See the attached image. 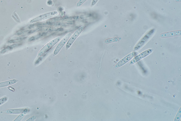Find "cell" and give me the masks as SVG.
<instances>
[{"instance_id": "obj_1", "label": "cell", "mask_w": 181, "mask_h": 121, "mask_svg": "<svg viewBox=\"0 0 181 121\" xmlns=\"http://www.w3.org/2000/svg\"><path fill=\"white\" fill-rule=\"evenodd\" d=\"M155 29H152L150 30L145 35L141 40L139 41L138 43L134 47V50L135 51H138L143 47L145 45V44L148 42L149 40L151 38L152 36L154 34Z\"/></svg>"}, {"instance_id": "obj_2", "label": "cell", "mask_w": 181, "mask_h": 121, "mask_svg": "<svg viewBox=\"0 0 181 121\" xmlns=\"http://www.w3.org/2000/svg\"><path fill=\"white\" fill-rule=\"evenodd\" d=\"M58 14V12L57 11L49 12L47 14L40 15V16L30 20V24H33V23L35 22L43 21L44 20L49 19L55 16H57Z\"/></svg>"}, {"instance_id": "obj_3", "label": "cell", "mask_w": 181, "mask_h": 121, "mask_svg": "<svg viewBox=\"0 0 181 121\" xmlns=\"http://www.w3.org/2000/svg\"><path fill=\"white\" fill-rule=\"evenodd\" d=\"M61 37H58L50 41V42H49L41 49L38 54V56H40L44 55L49 50L50 48L59 42V41L61 40Z\"/></svg>"}, {"instance_id": "obj_4", "label": "cell", "mask_w": 181, "mask_h": 121, "mask_svg": "<svg viewBox=\"0 0 181 121\" xmlns=\"http://www.w3.org/2000/svg\"><path fill=\"white\" fill-rule=\"evenodd\" d=\"M84 26H81L78 29H77L73 35L71 36L70 38L68 40L67 43L66 48L67 49L71 47L72 44L74 42V41L76 40L77 38L78 37L79 35L81 34L83 31L85 29Z\"/></svg>"}, {"instance_id": "obj_5", "label": "cell", "mask_w": 181, "mask_h": 121, "mask_svg": "<svg viewBox=\"0 0 181 121\" xmlns=\"http://www.w3.org/2000/svg\"><path fill=\"white\" fill-rule=\"evenodd\" d=\"M72 35V34L71 33H69L63 38V39L61 40V42L59 43L58 45L57 46L55 51H54L53 52L54 55L56 56L58 55L59 51L61 50V49L63 48L64 46L68 42Z\"/></svg>"}, {"instance_id": "obj_6", "label": "cell", "mask_w": 181, "mask_h": 121, "mask_svg": "<svg viewBox=\"0 0 181 121\" xmlns=\"http://www.w3.org/2000/svg\"><path fill=\"white\" fill-rule=\"evenodd\" d=\"M137 55V53L135 52L129 54V55L123 58L122 60L119 61L117 64H116L115 66V68L118 69L125 65V64L130 60L132 58Z\"/></svg>"}, {"instance_id": "obj_7", "label": "cell", "mask_w": 181, "mask_h": 121, "mask_svg": "<svg viewBox=\"0 0 181 121\" xmlns=\"http://www.w3.org/2000/svg\"><path fill=\"white\" fill-rule=\"evenodd\" d=\"M153 50L152 49H150L144 51L143 52L137 56L132 60L130 61V64L131 65H132V64H135L137 62L142 60V59L146 57V56L149 55L153 52Z\"/></svg>"}, {"instance_id": "obj_8", "label": "cell", "mask_w": 181, "mask_h": 121, "mask_svg": "<svg viewBox=\"0 0 181 121\" xmlns=\"http://www.w3.org/2000/svg\"><path fill=\"white\" fill-rule=\"evenodd\" d=\"M181 31L180 30L162 33L160 35V37L162 38H166L176 37V36H181Z\"/></svg>"}, {"instance_id": "obj_9", "label": "cell", "mask_w": 181, "mask_h": 121, "mask_svg": "<svg viewBox=\"0 0 181 121\" xmlns=\"http://www.w3.org/2000/svg\"><path fill=\"white\" fill-rule=\"evenodd\" d=\"M17 82L16 79H12L11 80H10L4 82H0V88L1 87H4L11 85L17 83Z\"/></svg>"}, {"instance_id": "obj_10", "label": "cell", "mask_w": 181, "mask_h": 121, "mask_svg": "<svg viewBox=\"0 0 181 121\" xmlns=\"http://www.w3.org/2000/svg\"><path fill=\"white\" fill-rule=\"evenodd\" d=\"M24 109H15L7 110L6 111V113L7 114H18L22 113L24 111Z\"/></svg>"}, {"instance_id": "obj_11", "label": "cell", "mask_w": 181, "mask_h": 121, "mask_svg": "<svg viewBox=\"0 0 181 121\" xmlns=\"http://www.w3.org/2000/svg\"><path fill=\"white\" fill-rule=\"evenodd\" d=\"M28 110L27 109H25L22 113L19 116H18L14 121H21V120L25 116V115L27 114L28 112Z\"/></svg>"}, {"instance_id": "obj_12", "label": "cell", "mask_w": 181, "mask_h": 121, "mask_svg": "<svg viewBox=\"0 0 181 121\" xmlns=\"http://www.w3.org/2000/svg\"><path fill=\"white\" fill-rule=\"evenodd\" d=\"M119 40L118 38H114L107 39L105 41L104 43H111L118 42Z\"/></svg>"}, {"instance_id": "obj_13", "label": "cell", "mask_w": 181, "mask_h": 121, "mask_svg": "<svg viewBox=\"0 0 181 121\" xmlns=\"http://www.w3.org/2000/svg\"><path fill=\"white\" fill-rule=\"evenodd\" d=\"M8 99V97L7 96H4L0 99V105L5 103L7 101Z\"/></svg>"}, {"instance_id": "obj_14", "label": "cell", "mask_w": 181, "mask_h": 121, "mask_svg": "<svg viewBox=\"0 0 181 121\" xmlns=\"http://www.w3.org/2000/svg\"><path fill=\"white\" fill-rule=\"evenodd\" d=\"M181 116V110L180 108L179 110V111H178V114L176 115V117L175 118L174 121H179L180 119Z\"/></svg>"}, {"instance_id": "obj_15", "label": "cell", "mask_w": 181, "mask_h": 121, "mask_svg": "<svg viewBox=\"0 0 181 121\" xmlns=\"http://www.w3.org/2000/svg\"><path fill=\"white\" fill-rule=\"evenodd\" d=\"M87 0H79V1L77 2V7H80L82 6L83 4L85 3V2L87 1Z\"/></svg>"}, {"instance_id": "obj_16", "label": "cell", "mask_w": 181, "mask_h": 121, "mask_svg": "<svg viewBox=\"0 0 181 121\" xmlns=\"http://www.w3.org/2000/svg\"><path fill=\"white\" fill-rule=\"evenodd\" d=\"M99 1V0H92L91 4V7H92L95 6V5L97 3V2Z\"/></svg>"}]
</instances>
